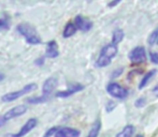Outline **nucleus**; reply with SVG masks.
Wrapping results in <instances>:
<instances>
[{
  "label": "nucleus",
  "instance_id": "9d476101",
  "mask_svg": "<svg viewBox=\"0 0 158 137\" xmlns=\"http://www.w3.org/2000/svg\"><path fill=\"white\" fill-rule=\"evenodd\" d=\"M74 24L77 26V29L82 30V31H88V30L92 29L93 23L90 21H88L87 18L81 16V15H77L74 19Z\"/></svg>",
  "mask_w": 158,
  "mask_h": 137
},
{
  "label": "nucleus",
  "instance_id": "a211bd4d",
  "mask_svg": "<svg viewBox=\"0 0 158 137\" xmlns=\"http://www.w3.org/2000/svg\"><path fill=\"white\" fill-rule=\"evenodd\" d=\"M155 73H156V71L155 70H153V71H150V72L148 73V74L145 75V76L143 77V79H142V81L140 83V85H139V89H142V88L144 87V86L146 85V84L150 81V79L152 78L153 76L155 75Z\"/></svg>",
  "mask_w": 158,
  "mask_h": 137
},
{
  "label": "nucleus",
  "instance_id": "5701e85b",
  "mask_svg": "<svg viewBox=\"0 0 158 137\" xmlns=\"http://www.w3.org/2000/svg\"><path fill=\"white\" fill-rule=\"evenodd\" d=\"M114 107H115V104L110 101V102L108 103V105H106V110H108V112H111Z\"/></svg>",
  "mask_w": 158,
  "mask_h": 137
},
{
  "label": "nucleus",
  "instance_id": "cd10ccee",
  "mask_svg": "<svg viewBox=\"0 0 158 137\" xmlns=\"http://www.w3.org/2000/svg\"><path fill=\"white\" fill-rule=\"evenodd\" d=\"M4 79V74H2V73H0V81H2Z\"/></svg>",
  "mask_w": 158,
  "mask_h": 137
},
{
  "label": "nucleus",
  "instance_id": "f257e3e1",
  "mask_svg": "<svg viewBox=\"0 0 158 137\" xmlns=\"http://www.w3.org/2000/svg\"><path fill=\"white\" fill-rule=\"evenodd\" d=\"M16 30L21 35H23L25 37L26 42L28 44H31V45H38V44H41L42 40L39 37L37 30L35 29V27H32L31 25L27 23H22L19 24L16 27Z\"/></svg>",
  "mask_w": 158,
  "mask_h": 137
},
{
  "label": "nucleus",
  "instance_id": "1a4fd4ad",
  "mask_svg": "<svg viewBox=\"0 0 158 137\" xmlns=\"http://www.w3.org/2000/svg\"><path fill=\"white\" fill-rule=\"evenodd\" d=\"M84 89V86L81 85V84H72L68 87L67 90H64V91H58L56 93L57 98H68V96L74 94L75 92H79L81 90Z\"/></svg>",
  "mask_w": 158,
  "mask_h": 137
},
{
  "label": "nucleus",
  "instance_id": "7ed1b4c3",
  "mask_svg": "<svg viewBox=\"0 0 158 137\" xmlns=\"http://www.w3.org/2000/svg\"><path fill=\"white\" fill-rule=\"evenodd\" d=\"M37 89V84L32 83V84H28V85L24 86V88H22L21 90H17V91H13V92H9V93L4 94L1 98V100L3 102H12V101H15L17 99L22 98L23 96H25L26 93H29V92H32Z\"/></svg>",
  "mask_w": 158,
  "mask_h": 137
},
{
  "label": "nucleus",
  "instance_id": "393cba45",
  "mask_svg": "<svg viewBox=\"0 0 158 137\" xmlns=\"http://www.w3.org/2000/svg\"><path fill=\"white\" fill-rule=\"evenodd\" d=\"M143 102H144V99H140V100H137L135 102V106H140V105H143Z\"/></svg>",
  "mask_w": 158,
  "mask_h": 137
},
{
  "label": "nucleus",
  "instance_id": "f8f14e48",
  "mask_svg": "<svg viewBox=\"0 0 158 137\" xmlns=\"http://www.w3.org/2000/svg\"><path fill=\"white\" fill-rule=\"evenodd\" d=\"M45 55H46V57H48V58H56V57H58V55H59L58 45H57V43L54 41V40L48 42V44H46Z\"/></svg>",
  "mask_w": 158,
  "mask_h": 137
},
{
  "label": "nucleus",
  "instance_id": "dca6fc26",
  "mask_svg": "<svg viewBox=\"0 0 158 137\" xmlns=\"http://www.w3.org/2000/svg\"><path fill=\"white\" fill-rule=\"evenodd\" d=\"M100 127H101V123H100L99 120H97L94 123V125L92 127V129H90V131H89V133H88L87 137H97L98 134H99Z\"/></svg>",
  "mask_w": 158,
  "mask_h": 137
},
{
  "label": "nucleus",
  "instance_id": "aec40b11",
  "mask_svg": "<svg viewBox=\"0 0 158 137\" xmlns=\"http://www.w3.org/2000/svg\"><path fill=\"white\" fill-rule=\"evenodd\" d=\"M157 39H158V28L155 29L154 31L152 32V34L150 35V37H148V43H150L151 45H153L154 43H156Z\"/></svg>",
  "mask_w": 158,
  "mask_h": 137
},
{
  "label": "nucleus",
  "instance_id": "423d86ee",
  "mask_svg": "<svg viewBox=\"0 0 158 137\" xmlns=\"http://www.w3.org/2000/svg\"><path fill=\"white\" fill-rule=\"evenodd\" d=\"M129 59L133 63H140L146 60V53L143 47H135L129 54Z\"/></svg>",
  "mask_w": 158,
  "mask_h": 137
},
{
  "label": "nucleus",
  "instance_id": "f3484780",
  "mask_svg": "<svg viewBox=\"0 0 158 137\" xmlns=\"http://www.w3.org/2000/svg\"><path fill=\"white\" fill-rule=\"evenodd\" d=\"M124 37V32L123 30L121 29H117L114 31V33H113V37H112V44H114V45H116V44H118L119 42L123 40Z\"/></svg>",
  "mask_w": 158,
  "mask_h": 137
},
{
  "label": "nucleus",
  "instance_id": "0eeeda50",
  "mask_svg": "<svg viewBox=\"0 0 158 137\" xmlns=\"http://www.w3.org/2000/svg\"><path fill=\"white\" fill-rule=\"evenodd\" d=\"M57 84H58V81H57V79L55 78V77H50V78H48L43 83V86H42V94L48 96V98H50L51 94L54 92L55 88L57 87Z\"/></svg>",
  "mask_w": 158,
  "mask_h": 137
},
{
  "label": "nucleus",
  "instance_id": "2eb2a0df",
  "mask_svg": "<svg viewBox=\"0 0 158 137\" xmlns=\"http://www.w3.org/2000/svg\"><path fill=\"white\" fill-rule=\"evenodd\" d=\"M48 100H50V98H48V96L41 94V96H32V98H28L27 99V103H30V104H40V103L46 102V101H48Z\"/></svg>",
  "mask_w": 158,
  "mask_h": 137
},
{
  "label": "nucleus",
  "instance_id": "20e7f679",
  "mask_svg": "<svg viewBox=\"0 0 158 137\" xmlns=\"http://www.w3.org/2000/svg\"><path fill=\"white\" fill-rule=\"evenodd\" d=\"M26 110H27V106L26 105H17L15 107L11 108V109H9L3 116L0 117V127H2L6 121L24 115L26 112Z\"/></svg>",
  "mask_w": 158,
  "mask_h": 137
},
{
  "label": "nucleus",
  "instance_id": "f03ea898",
  "mask_svg": "<svg viewBox=\"0 0 158 137\" xmlns=\"http://www.w3.org/2000/svg\"><path fill=\"white\" fill-rule=\"evenodd\" d=\"M117 54V47L114 44H109V45L104 46L102 48L101 53H100L99 58L96 61V65L99 68L106 67L111 63V59L115 57Z\"/></svg>",
  "mask_w": 158,
  "mask_h": 137
},
{
  "label": "nucleus",
  "instance_id": "9b49d317",
  "mask_svg": "<svg viewBox=\"0 0 158 137\" xmlns=\"http://www.w3.org/2000/svg\"><path fill=\"white\" fill-rule=\"evenodd\" d=\"M55 137H79L80 132L71 127H58Z\"/></svg>",
  "mask_w": 158,
  "mask_h": 137
},
{
  "label": "nucleus",
  "instance_id": "6ab92c4d",
  "mask_svg": "<svg viewBox=\"0 0 158 137\" xmlns=\"http://www.w3.org/2000/svg\"><path fill=\"white\" fill-rule=\"evenodd\" d=\"M9 28H10V19H9V17H0V31L8 30Z\"/></svg>",
  "mask_w": 158,
  "mask_h": 137
},
{
  "label": "nucleus",
  "instance_id": "a878e982",
  "mask_svg": "<svg viewBox=\"0 0 158 137\" xmlns=\"http://www.w3.org/2000/svg\"><path fill=\"white\" fill-rule=\"evenodd\" d=\"M44 59L43 58H41V59H37V61H35V65H43L44 63Z\"/></svg>",
  "mask_w": 158,
  "mask_h": 137
},
{
  "label": "nucleus",
  "instance_id": "412c9836",
  "mask_svg": "<svg viewBox=\"0 0 158 137\" xmlns=\"http://www.w3.org/2000/svg\"><path fill=\"white\" fill-rule=\"evenodd\" d=\"M57 130H58V127H52V129H50L48 131H46V133L44 134V137H52L53 135L56 134Z\"/></svg>",
  "mask_w": 158,
  "mask_h": 137
},
{
  "label": "nucleus",
  "instance_id": "6e6552de",
  "mask_svg": "<svg viewBox=\"0 0 158 137\" xmlns=\"http://www.w3.org/2000/svg\"><path fill=\"white\" fill-rule=\"evenodd\" d=\"M37 123L38 122H37V119L35 118L29 119V120H28L27 122L22 127V129L19 131V133L13 134V135H11V136L12 137H24L25 135H27L30 131H32V130L35 129V125H37Z\"/></svg>",
  "mask_w": 158,
  "mask_h": 137
},
{
  "label": "nucleus",
  "instance_id": "c756f323",
  "mask_svg": "<svg viewBox=\"0 0 158 137\" xmlns=\"http://www.w3.org/2000/svg\"><path fill=\"white\" fill-rule=\"evenodd\" d=\"M156 43H157V44H158V39H157V41H156Z\"/></svg>",
  "mask_w": 158,
  "mask_h": 137
},
{
  "label": "nucleus",
  "instance_id": "4468645a",
  "mask_svg": "<svg viewBox=\"0 0 158 137\" xmlns=\"http://www.w3.org/2000/svg\"><path fill=\"white\" fill-rule=\"evenodd\" d=\"M133 132H135V127L132 125H127L117 134L116 137H132Z\"/></svg>",
  "mask_w": 158,
  "mask_h": 137
},
{
  "label": "nucleus",
  "instance_id": "bb28decb",
  "mask_svg": "<svg viewBox=\"0 0 158 137\" xmlns=\"http://www.w3.org/2000/svg\"><path fill=\"white\" fill-rule=\"evenodd\" d=\"M153 92H154V93H156V96H158V84H157L156 87L153 89Z\"/></svg>",
  "mask_w": 158,
  "mask_h": 137
},
{
  "label": "nucleus",
  "instance_id": "39448f33",
  "mask_svg": "<svg viewBox=\"0 0 158 137\" xmlns=\"http://www.w3.org/2000/svg\"><path fill=\"white\" fill-rule=\"evenodd\" d=\"M106 91L111 94L112 96L117 99H125L128 96V91H127L126 88L122 87L121 85L116 83H111L106 87Z\"/></svg>",
  "mask_w": 158,
  "mask_h": 137
},
{
  "label": "nucleus",
  "instance_id": "b1692460",
  "mask_svg": "<svg viewBox=\"0 0 158 137\" xmlns=\"http://www.w3.org/2000/svg\"><path fill=\"white\" fill-rule=\"evenodd\" d=\"M121 1H122V0H113L112 2H110V4H109V6H116V4H118Z\"/></svg>",
  "mask_w": 158,
  "mask_h": 137
},
{
  "label": "nucleus",
  "instance_id": "4be33fe9",
  "mask_svg": "<svg viewBox=\"0 0 158 137\" xmlns=\"http://www.w3.org/2000/svg\"><path fill=\"white\" fill-rule=\"evenodd\" d=\"M151 60L154 63H158V53H151Z\"/></svg>",
  "mask_w": 158,
  "mask_h": 137
},
{
  "label": "nucleus",
  "instance_id": "c85d7f7f",
  "mask_svg": "<svg viewBox=\"0 0 158 137\" xmlns=\"http://www.w3.org/2000/svg\"><path fill=\"white\" fill-rule=\"evenodd\" d=\"M137 137H143V136H142V135H139V136H137Z\"/></svg>",
  "mask_w": 158,
  "mask_h": 137
},
{
  "label": "nucleus",
  "instance_id": "ddd939ff",
  "mask_svg": "<svg viewBox=\"0 0 158 137\" xmlns=\"http://www.w3.org/2000/svg\"><path fill=\"white\" fill-rule=\"evenodd\" d=\"M77 26H75L74 23H68L66 25V27H64V32H63L64 37H72V35L77 32Z\"/></svg>",
  "mask_w": 158,
  "mask_h": 137
}]
</instances>
